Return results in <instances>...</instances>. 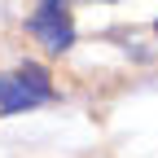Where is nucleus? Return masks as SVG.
<instances>
[{"label":"nucleus","instance_id":"obj_1","mask_svg":"<svg viewBox=\"0 0 158 158\" xmlns=\"http://www.w3.org/2000/svg\"><path fill=\"white\" fill-rule=\"evenodd\" d=\"M53 101V79L40 62H27L9 75H0V110L18 114V110H31V106H44Z\"/></svg>","mask_w":158,"mask_h":158},{"label":"nucleus","instance_id":"obj_3","mask_svg":"<svg viewBox=\"0 0 158 158\" xmlns=\"http://www.w3.org/2000/svg\"><path fill=\"white\" fill-rule=\"evenodd\" d=\"M154 31H158V27H154Z\"/></svg>","mask_w":158,"mask_h":158},{"label":"nucleus","instance_id":"obj_2","mask_svg":"<svg viewBox=\"0 0 158 158\" xmlns=\"http://www.w3.org/2000/svg\"><path fill=\"white\" fill-rule=\"evenodd\" d=\"M31 31H35V40L48 53H66L75 44V22H70L66 0H44V5L31 13Z\"/></svg>","mask_w":158,"mask_h":158}]
</instances>
